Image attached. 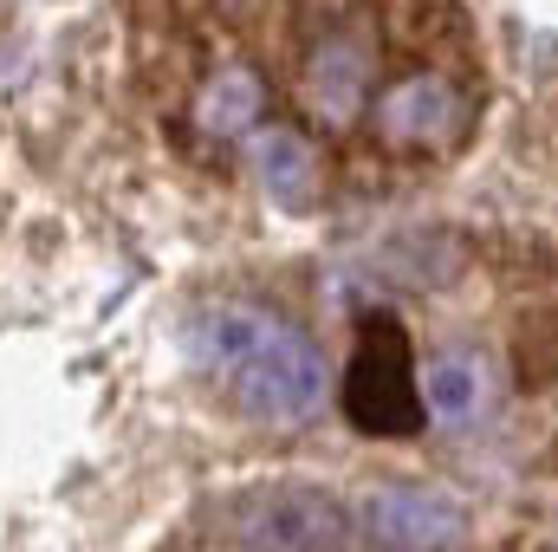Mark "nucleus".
Masks as SVG:
<instances>
[{
    "label": "nucleus",
    "instance_id": "f257e3e1",
    "mask_svg": "<svg viewBox=\"0 0 558 552\" xmlns=\"http://www.w3.org/2000/svg\"><path fill=\"white\" fill-rule=\"evenodd\" d=\"M189 364L260 429L312 422L331 391L318 338L286 312L247 299H215L189 319Z\"/></svg>",
    "mask_w": 558,
    "mask_h": 552
},
{
    "label": "nucleus",
    "instance_id": "f03ea898",
    "mask_svg": "<svg viewBox=\"0 0 558 552\" xmlns=\"http://www.w3.org/2000/svg\"><path fill=\"white\" fill-rule=\"evenodd\" d=\"M338 404L364 435H416L428 422V410H422V364L397 319H371L357 332V351L344 364Z\"/></svg>",
    "mask_w": 558,
    "mask_h": 552
},
{
    "label": "nucleus",
    "instance_id": "7ed1b4c3",
    "mask_svg": "<svg viewBox=\"0 0 558 552\" xmlns=\"http://www.w3.org/2000/svg\"><path fill=\"white\" fill-rule=\"evenodd\" d=\"M228 533L247 552H344L357 533V507L312 481H267L228 507Z\"/></svg>",
    "mask_w": 558,
    "mask_h": 552
},
{
    "label": "nucleus",
    "instance_id": "20e7f679",
    "mask_svg": "<svg viewBox=\"0 0 558 552\" xmlns=\"http://www.w3.org/2000/svg\"><path fill=\"white\" fill-rule=\"evenodd\" d=\"M357 533L371 552H454L468 547V507L422 481H371L357 494Z\"/></svg>",
    "mask_w": 558,
    "mask_h": 552
},
{
    "label": "nucleus",
    "instance_id": "39448f33",
    "mask_svg": "<svg viewBox=\"0 0 558 552\" xmlns=\"http://www.w3.org/2000/svg\"><path fill=\"white\" fill-rule=\"evenodd\" d=\"M371 137L390 156H435L468 131V98L441 72H403L371 98Z\"/></svg>",
    "mask_w": 558,
    "mask_h": 552
},
{
    "label": "nucleus",
    "instance_id": "423d86ee",
    "mask_svg": "<svg viewBox=\"0 0 558 552\" xmlns=\"http://www.w3.org/2000/svg\"><path fill=\"white\" fill-rule=\"evenodd\" d=\"M305 105L325 131H351L371 111V59L357 39H318L305 59Z\"/></svg>",
    "mask_w": 558,
    "mask_h": 552
},
{
    "label": "nucleus",
    "instance_id": "0eeeda50",
    "mask_svg": "<svg viewBox=\"0 0 558 552\" xmlns=\"http://www.w3.org/2000/svg\"><path fill=\"white\" fill-rule=\"evenodd\" d=\"M422 410L441 429H474L481 416L494 410V371H487V358L461 351V345L435 351L422 364Z\"/></svg>",
    "mask_w": 558,
    "mask_h": 552
},
{
    "label": "nucleus",
    "instance_id": "6e6552de",
    "mask_svg": "<svg viewBox=\"0 0 558 552\" xmlns=\"http://www.w3.org/2000/svg\"><path fill=\"white\" fill-rule=\"evenodd\" d=\"M254 176L267 189V202L286 215H305L318 195V143L305 137L299 124H267L254 131Z\"/></svg>",
    "mask_w": 558,
    "mask_h": 552
},
{
    "label": "nucleus",
    "instance_id": "1a4fd4ad",
    "mask_svg": "<svg viewBox=\"0 0 558 552\" xmlns=\"http://www.w3.org/2000/svg\"><path fill=\"white\" fill-rule=\"evenodd\" d=\"M260 111H267L260 72L221 65V72L202 85V98H195V131H202V137H247V131L260 124Z\"/></svg>",
    "mask_w": 558,
    "mask_h": 552
},
{
    "label": "nucleus",
    "instance_id": "9d476101",
    "mask_svg": "<svg viewBox=\"0 0 558 552\" xmlns=\"http://www.w3.org/2000/svg\"><path fill=\"white\" fill-rule=\"evenodd\" d=\"M454 552H468V547H454Z\"/></svg>",
    "mask_w": 558,
    "mask_h": 552
}]
</instances>
